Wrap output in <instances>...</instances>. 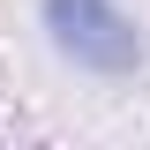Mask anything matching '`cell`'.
Returning a JSON list of instances; mask_svg holds the SVG:
<instances>
[{"instance_id": "6da1fadb", "label": "cell", "mask_w": 150, "mask_h": 150, "mask_svg": "<svg viewBox=\"0 0 150 150\" xmlns=\"http://www.w3.org/2000/svg\"><path fill=\"white\" fill-rule=\"evenodd\" d=\"M45 30L75 68H98V75H128L143 60V38L112 0H45Z\"/></svg>"}]
</instances>
